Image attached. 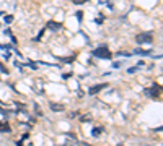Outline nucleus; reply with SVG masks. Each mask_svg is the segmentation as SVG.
<instances>
[{
  "instance_id": "nucleus-1",
  "label": "nucleus",
  "mask_w": 163,
  "mask_h": 146,
  "mask_svg": "<svg viewBox=\"0 0 163 146\" xmlns=\"http://www.w3.org/2000/svg\"><path fill=\"white\" fill-rule=\"evenodd\" d=\"M92 55H93V57H98V59H111L113 57V54H111V50H109L108 46L96 47V49L92 52Z\"/></svg>"
},
{
  "instance_id": "nucleus-2",
  "label": "nucleus",
  "mask_w": 163,
  "mask_h": 146,
  "mask_svg": "<svg viewBox=\"0 0 163 146\" xmlns=\"http://www.w3.org/2000/svg\"><path fill=\"white\" fill-rule=\"evenodd\" d=\"M136 41L139 44H152L153 36H152V32H140V34L136 36Z\"/></svg>"
},
{
  "instance_id": "nucleus-3",
  "label": "nucleus",
  "mask_w": 163,
  "mask_h": 146,
  "mask_svg": "<svg viewBox=\"0 0 163 146\" xmlns=\"http://www.w3.org/2000/svg\"><path fill=\"white\" fill-rule=\"evenodd\" d=\"M145 94H148V96H150L152 99H157V97L160 96V88H158L157 84H153L150 89H145Z\"/></svg>"
},
{
  "instance_id": "nucleus-4",
  "label": "nucleus",
  "mask_w": 163,
  "mask_h": 146,
  "mask_svg": "<svg viewBox=\"0 0 163 146\" xmlns=\"http://www.w3.org/2000/svg\"><path fill=\"white\" fill-rule=\"evenodd\" d=\"M106 86H109V84H106V83H100V84H95V86H92V88L88 89V93H90V94H98L100 91H103V89L106 88Z\"/></svg>"
},
{
  "instance_id": "nucleus-5",
  "label": "nucleus",
  "mask_w": 163,
  "mask_h": 146,
  "mask_svg": "<svg viewBox=\"0 0 163 146\" xmlns=\"http://www.w3.org/2000/svg\"><path fill=\"white\" fill-rule=\"evenodd\" d=\"M49 107L52 109V112H64L65 110V106L64 104H59V102H51Z\"/></svg>"
},
{
  "instance_id": "nucleus-6",
  "label": "nucleus",
  "mask_w": 163,
  "mask_h": 146,
  "mask_svg": "<svg viewBox=\"0 0 163 146\" xmlns=\"http://www.w3.org/2000/svg\"><path fill=\"white\" fill-rule=\"evenodd\" d=\"M47 28H51V29H54V31H59L62 25L60 23H56V21H47Z\"/></svg>"
},
{
  "instance_id": "nucleus-7",
  "label": "nucleus",
  "mask_w": 163,
  "mask_h": 146,
  "mask_svg": "<svg viewBox=\"0 0 163 146\" xmlns=\"http://www.w3.org/2000/svg\"><path fill=\"white\" fill-rule=\"evenodd\" d=\"M12 128L8 127V124H5V122H0V131H5V133H8Z\"/></svg>"
},
{
  "instance_id": "nucleus-8",
  "label": "nucleus",
  "mask_w": 163,
  "mask_h": 146,
  "mask_svg": "<svg viewBox=\"0 0 163 146\" xmlns=\"http://www.w3.org/2000/svg\"><path fill=\"white\" fill-rule=\"evenodd\" d=\"M103 130H104L103 127H98V128H93V131H92V133H93V136H98V135L101 133Z\"/></svg>"
},
{
  "instance_id": "nucleus-9",
  "label": "nucleus",
  "mask_w": 163,
  "mask_h": 146,
  "mask_svg": "<svg viewBox=\"0 0 163 146\" xmlns=\"http://www.w3.org/2000/svg\"><path fill=\"white\" fill-rule=\"evenodd\" d=\"M134 52H136V54H140V55H148V54H150L148 50H142V49H136Z\"/></svg>"
},
{
  "instance_id": "nucleus-10",
  "label": "nucleus",
  "mask_w": 163,
  "mask_h": 146,
  "mask_svg": "<svg viewBox=\"0 0 163 146\" xmlns=\"http://www.w3.org/2000/svg\"><path fill=\"white\" fill-rule=\"evenodd\" d=\"M0 70H2V73H3V75H8V68H7L3 63H0Z\"/></svg>"
},
{
  "instance_id": "nucleus-11",
  "label": "nucleus",
  "mask_w": 163,
  "mask_h": 146,
  "mask_svg": "<svg viewBox=\"0 0 163 146\" xmlns=\"http://www.w3.org/2000/svg\"><path fill=\"white\" fill-rule=\"evenodd\" d=\"M72 2H74L75 5H82V3H87L88 0H72Z\"/></svg>"
},
{
  "instance_id": "nucleus-12",
  "label": "nucleus",
  "mask_w": 163,
  "mask_h": 146,
  "mask_svg": "<svg viewBox=\"0 0 163 146\" xmlns=\"http://www.w3.org/2000/svg\"><path fill=\"white\" fill-rule=\"evenodd\" d=\"M12 21H13V15H7V16H5V23H8V25H10Z\"/></svg>"
},
{
  "instance_id": "nucleus-13",
  "label": "nucleus",
  "mask_w": 163,
  "mask_h": 146,
  "mask_svg": "<svg viewBox=\"0 0 163 146\" xmlns=\"http://www.w3.org/2000/svg\"><path fill=\"white\" fill-rule=\"evenodd\" d=\"M137 70H139V67H132V68H129V70H127V73H131V75H132V73H136Z\"/></svg>"
},
{
  "instance_id": "nucleus-14",
  "label": "nucleus",
  "mask_w": 163,
  "mask_h": 146,
  "mask_svg": "<svg viewBox=\"0 0 163 146\" xmlns=\"http://www.w3.org/2000/svg\"><path fill=\"white\" fill-rule=\"evenodd\" d=\"M75 16L78 18V21H82V18H83V13H82V12H77V13H75Z\"/></svg>"
},
{
  "instance_id": "nucleus-15",
  "label": "nucleus",
  "mask_w": 163,
  "mask_h": 146,
  "mask_svg": "<svg viewBox=\"0 0 163 146\" xmlns=\"http://www.w3.org/2000/svg\"><path fill=\"white\" fill-rule=\"evenodd\" d=\"M113 67H114V68H119V67H121V62H114Z\"/></svg>"
},
{
  "instance_id": "nucleus-16",
  "label": "nucleus",
  "mask_w": 163,
  "mask_h": 146,
  "mask_svg": "<svg viewBox=\"0 0 163 146\" xmlns=\"http://www.w3.org/2000/svg\"><path fill=\"white\" fill-rule=\"evenodd\" d=\"M28 65H30L31 68H36V63H33V62H28Z\"/></svg>"
},
{
  "instance_id": "nucleus-17",
  "label": "nucleus",
  "mask_w": 163,
  "mask_h": 146,
  "mask_svg": "<svg viewBox=\"0 0 163 146\" xmlns=\"http://www.w3.org/2000/svg\"><path fill=\"white\" fill-rule=\"evenodd\" d=\"M83 146H90V144H88V143H83Z\"/></svg>"
}]
</instances>
